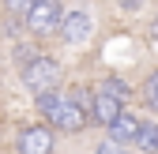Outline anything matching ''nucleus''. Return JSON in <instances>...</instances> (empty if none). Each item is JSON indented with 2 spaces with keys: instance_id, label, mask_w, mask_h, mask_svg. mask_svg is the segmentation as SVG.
<instances>
[{
  "instance_id": "1",
  "label": "nucleus",
  "mask_w": 158,
  "mask_h": 154,
  "mask_svg": "<svg viewBox=\"0 0 158 154\" xmlns=\"http://www.w3.org/2000/svg\"><path fill=\"white\" fill-rule=\"evenodd\" d=\"M38 109L49 117L53 128L60 132H79L87 124V94H56V90H42L38 94Z\"/></svg>"
},
{
  "instance_id": "2",
  "label": "nucleus",
  "mask_w": 158,
  "mask_h": 154,
  "mask_svg": "<svg viewBox=\"0 0 158 154\" xmlns=\"http://www.w3.org/2000/svg\"><path fill=\"white\" fill-rule=\"evenodd\" d=\"M27 30L30 34H38V38H45V34H56L60 30V4L56 0H34V4L27 8Z\"/></svg>"
},
{
  "instance_id": "3",
  "label": "nucleus",
  "mask_w": 158,
  "mask_h": 154,
  "mask_svg": "<svg viewBox=\"0 0 158 154\" xmlns=\"http://www.w3.org/2000/svg\"><path fill=\"white\" fill-rule=\"evenodd\" d=\"M56 79H60V68H56V60H49V56H34V60H27V68H23V83L30 90H38V94L53 90Z\"/></svg>"
},
{
  "instance_id": "4",
  "label": "nucleus",
  "mask_w": 158,
  "mask_h": 154,
  "mask_svg": "<svg viewBox=\"0 0 158 154\" xmlns=\"http://www.w3.org/2000/svg\"><path fill=\"white\" fill-rule=\"evenodd\" d=\"M15 150H19V154H49V150H53V132H49V128H23V132H19Z\"/></svg>"
},
{
  "instance_id": "5",
  "label": "nucleus",
  "mask_w": 158,
  "mask_h": 154,
  "mask_svg": "<svg viewBox=\"0 0 158 154\" xmlns=\"http://www.w3.org/2000/svg\"><path fill=\"white\" fill-rule=\"evenodd\" d=\"M60 34H64L68 45L87 42V38H90V15H87V11H72L68 19H60Z\"/></svg>"
},
{
  "instance_id": "6",
  "label": "nucleus",
  "mask_w": 158,
  "mask_h": 154,
  "mask_svg": "<svg viewBox=\"0 0 158 154\" xmlns=\"http://www.w3.org/2000/svg\"><path fill=\"white\" fill-rule=\"evenodd\" d=\"M106 128H109V139L113 143H128V139H135V132H139V120H135L132 113H117Z\"/></svg>"
},
{
  "instance_id": "7",
  "label": "nucleus",
  "mask_w": 158,
  "mask_h": 154,
  "mask_svg": "<svg viewBox=\"0 0 158 154\" xmlns=\"http://www.w3.org/2000/svg\"><path fill=\"white\" fill-rule=\"evenodd\" d=\"M94 120L98 124H109L113 117H117V113H121V98H113V94H106V90H98L94 94Z\"/></svg>"
},
{
  "instance_id": "8",
  "label": "nucleus",
  "mask_w": 158,
  "mask_h": 154,
  "mask_svg": "<svg viewBox=\"0 0 158 154\" xmlns=\"http://www.w3.org/2000/svg\"><path fill=\"white\" fill-rule=\"evenodd\" d=\"M135 139H139V150H158V128L154 124H139Z\"/></svg>"
},
{
  "instance_id": "9",
  "label": "nucleus",
  "mask_w": 158,
  "mask_h": 154,
  "mask_svg": "<svg viewBox=\"0 0 158 154\" xmlns=\"http://www.w3.org/2000/svg\"><path fill=\"white\" fill-rule=\"evenodd\" d=\"M98 90H106V94H113V98H128V87H124L121 79H106V83L98 87Z\"/></svg>"
},
{
  "instance_id": "10",
  "label": "nucleus",
  "mask_w": 158,
  "mask_h": 154,
  "mask_svg": "<svg viewBox=\"0 0 158 154\" xmlns=\"http://www.w3.org/2000/svg\"><path fill=\"white\" fill-rule=\"evenodd\" d=\"M147 105L158 113V71H154L151 79H147Z\"/></svg>"
},
{
  "instance_id": "11",
  "label": "nucleus",
  "mask_w": 158,
  "mask_h": 154,
  "mask_svg": "<svg viewBox=\"0 0 158 154\" xmlns=\"http://www.w3.org/2000/svg\"><path fill=\"white\" fill-rule=\"evenodd\" d=\"M34 4V0H4V8L11 11V15H27V8Z\"/></svg>"
},
{
  "instance_id": "12",
  "label": "nucleus",
  "mask_w": 158,
  "mask_h": 154,
  "mask_svg": "<svg viewBox=\"0 0 158 154\" xmlns=\"http://www.w3.org/2000/svg\"><path fill=\"white\" fill-rule=\"evenodd\" d=\"M98 154H124V150H121V147H109V143H106V147H98Z\"/></svg>"
},
{
  "instance_id": "13",
  "label": "nucleus",
  "mask_w": 158,
  "mask_h": 154,
  "mask_svg": "<svg viewBox=\"0 0 158 154\" xmlns=\"http://www.w3.org/2000/svg\"><path fill=\"white\" fill-rule=\"evenodd\" d=\"M121 4H124V8H135V4H139V0H121Z\"/></svg>"
}]
</instances>
